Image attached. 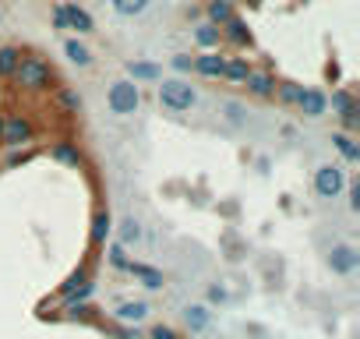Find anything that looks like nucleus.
<instances>
[{
	"instance_id": "nucleus-1",
	"label": "nucleus",
	"mask_w": 360,
	"mask_h": 339,
	"mask_svg": "<svg viewBox=\"0 0 360 339\" xmlns=\"http://www.w3.org/2000/svg\"><path fill=\"white\" fill-rule=\"evenodd\" d=\"M198 103V92L184 78H159V106L169 113H188Z\"/></svg>"
},
{
	"instance_id": "nucleus-2",
	"label": "nucleus",
	"mask_w": 360,
	"mask_h": 339,
	"mask_svg": "<svg viewBox=\"0 0 360 339\" xmlns=\"http://www.w3.org/2000/svg\"><path fill=\"white\" fill-rule=\"evenodd\" d=\"M106 106H110L113 117H131V113H138V106H141V89H138L134 82L120 78V82H113V85L106 89Z\"/></svg>"
},
{
	"instance_id": "nucleus-3",
	"label": "nucleus",
	"mask_w": 360,
	"mask_h": 339,
	"mask_svg": "<svg viewBox=\"0 0 360 339\" xmlns=\"http://www.w3.org/2000/svg\"><path fill=\"white\" fill-rule=\"evenodd\" d=\"M342 188H346V174H342L339 162H321L314 170V195L318 198H325V202L328 198H339Z\"/></svg>"
},
{
	"instance_id": "nucleus-4",
	"label": "nucleus",
	"mask_w": 360,
	"mask_h": 339,
	"mask_svg": "<svg viewBox=\"0 0 360 339\" xmlns=\"http://www.w3.org/2000/svg\"><path fill=\"white\" fill-rule=\"evenodd\" d=\"M15 78H18L25 89H50L53 71H50V64H43L39 57H22V64H18Z\"/></svg>"
},
{
	"instance_id": "nucleus-5",
	"label": "nucleus",
	"mask_w": 360,
	"mask_h": 339,
	"mask_svg": "<svg viewBox=\"0 0 360 339\" xmlns=\"http://www.w3.org/2000/svg\"><path fill=\"white\" fill-rule=\"evenodd\" d=\"M328 269H332L335 276H353V272L360 269V251H356L353 244H332V251H328Z\"/></svg>"
},
{
	"instance_id": "nucleus-6",
	"label": "nucleus",
	"mask_w": 360,
	"mask_h": 339,
	"mask_svg": "<svg viewBox=\"0 0 360 339\" xmlns=\"http://www.w3.org/2000/svg\"><path fill=\"white\" fill-rule=\"evenodd\" d=\"M32 141V124L29 117H4V131H0V145H11V148H22Z\"/></svg>"
},
{
	"instance_id": "nucleus-7",
	"label": "nucleus",
	"mask_w": 360,
	"mask_h": 339,
	"mask_svg": "<svg viewBox=\"0 0 360 339\" xmlns=\"http://www.w3.org/2000/svg\"><path fill=\"white\" fill-rule=\"evenodd\" d=\"M297 106H300V113L304 117H325L328 113V96L321 92V89H300V96H297Z\"/></svg>"
},
{
	"instance_id": "nucleus-8",
	"label": "nucleus",
	"mask_w": 360,
	"mask_h": 339,
	"mask_svg": "<svg viewBox=\"0 0 360 339\" xmlns=\"http://www.w3.org/2000/svg\"><path fill=\"white\" fill-rule=\"evenodd\" d=\"M60 8H64V22H68V29H75L78 36L96 32V22H92V15H89L82 4H60Z\"/></svg>"
},
{
	"instance_id": "nucleus-9",
	"label": "nucleus",
	"mask_w": 360,
	"mask_h": 339,
	"mask_svg": "<svg viewBox=\"0 0 360 339\" xmlns=\"http://www.w3.org/2000/svg\"><path fill=\"white\" fill-rule=\"evenodd\" d=\"M223 68H226V57L219 53H202L191 60V71H198L202 78H223Z\"/></svg>"
},
{
	"instance_id": "nucleus-10",
	"label": "nucleus",
	"mask_w": 360,
	"mask_h": 339,
	"mask_svg": "<svg viewBox=\"0 0 360 339\" xmlns=\"http://www.w3.org/2000/svg\"><path fill=\"white\" fill-rule=\"evenodd\" d=\"M244 85H248V92H251V96H258V99L276 96V78H272L269 71H251V75L244 78Z\"/></svg>"
},
{
	"instance_id": "nucleus-11",
	"label": "nucleus",
	"mask_w": 360,
	"mask_h": 339,
	"mask_svg": "<svg viewBox=\"0 0 360 339\" xmlns=\"http://www.w3.org/2000/svg\"><path fill=\"white\" fill-rule=\"evenodd\" d=\"M127 82H159L162 78V68L159 64H152V60H127Z\"/></svg>"
},
{
	"instance_id": "nucleus-12",
	"label": "nucleus",
	"mask_w": 360,
	"mask_h": 339,
	"mask_svg": "<svg viewBox=\"0 0 360 339\" xmlns=\"http://www.w3.org/2000/svg\"><path fill=\"white\" fill-rule=\"evenodd\" d=\"M148 311H152V307H148L145 300H124V304L113 311V318H117V321H127V325H138V321L148 318Z\"/></svg>"
},
{
	"instance_id": "nucleus-13",
	"label": "nucleus",
	"mask_w": 360,
	"mask_h": 339,
	"mask_svg": "<svg viewBox=\"0 0 360 339\" xmlns=\"http://www.w3.org/2000/svg\"><path fill=\"white\" fill-rule=\"evenodd\" d=\"M195 43H198L205 53H216V50H219V43H223V32H219L216 25L202 22V25H195Z\"/></svg>"
},
{
	"instance_id": "nucleus-14",
	"label": "nucleus",
	"mask_w": 360,
	"mask_h": 339,
	"mask_svg": "<svg viewBox=\"0 0 360 339\" xmlns=\"http://www.w3.org/2000/svg\"><path fill=\"white\" fill-rule=\"evenodd\" d=\"M184 321H188L191 332H205V328L212 325V311H209L205 304H188V307H184Z\"/></svg>"
},
{
	"instance_id": "nucleus-15",
	"label": "nucleus",
	"mask_w": 360,
	"mask_h": 339,
	"mask_svg": "<svg viewBox=\"0 0 360 339\" xmlns=\"http://www.w3.org/2000/svg\"><path fill=\"white\" fill-rule=\"evenodd\" d=\"M219 32H223V39H230L233 46H251V29H248V25L237 18V15H233V18H230V22H226Z\"/></svg>"
},
{
	"instance_id": "nucleus-16",
	"label": "nucleus",
	"mask_w": 360,
	"mask_h": 339,
	"mask_svg": "<svg viewBox=\"0 0 360 339\" xmlns=\"http://www.w3.org/2000/svg\"><path fill=\"white\" fill-rule=\"evenodd\" d=\"M127 272H134V276L141 279V286H148V290H162V283H166L159 269H152V265H141V262H134V258H131Z\"/></svg>"
},
{
	"instance_id": "nucleus-17",
	"label": "nucleus",
	"mask_w": 360,
	"mask_h": 339,
	"mask_svg": "<svg viewBox=\"0 0 360 339\" xmlns=\"http://www.w3.org/2000/svg\"><path fill=\"white\" fill-rule=\"evenodd\" d=\"M209 25H216V29H223L230 18H233V0H209Z\"/></svg>"
},
{
	"instance_id": "nucleus-18",
	"label": "nucleus",
	"mask_w": 360,
	"mask_h": 339,
	"mask_svg": "<svg viewBox=\"0 0 360 339\" xmlns=\"http://www.w3.org/2000/svg\"><path fill=\"white\" fill-rule=\"evenodd\" d=\"M64 57L78 68H89L92 64V50L82 43V39H64Z\"/></svg>"
},
{
	"instance_id": "nucleus-19",
	"label": "nucleus",
	"mask_w": 360,
	"mask_h": 339,
	"mask_svg": "<svg viewBox=\"0 0 360 339\" xmlns=\"http://www.w3.org/2000/svg\"><path fill=\"white\" fill-rule=\"evenodd\" d=\"M141 241V223L134 219V216H127L124 223H120V230H117V244L127 251V248H134Z\"/></svg>"
},
{
	"instance_id": "nucleus-20",
	"label": "nucleus",
	"mask_w": 360,
	"mask_h": 339,
	"mask_svg": "<svg viewBox=\"0 0 360 339\" xmlns=\"http://www.w3.org/2000/svg\"><path fill=\"white\" fill-rule=\"evenodd\" d=\"M110 4H113V11H117L120 18H138V15L148 11L152 0H110Z\"/></svg>"
},
{
	"instance_id": "nucleus-21",
	"label": "nucleus",
	"mask_w": 360,
	"mask_h": 339,
	"mask_svg": "<svg viewBox=\"0 0 360 339\" xmlns=\"http://www.w3.org/2000/svg\"><path fill=\"white\" fill-rule=\"evenodd\" d=\"M332 145L342 152V159H346V162H356V159H360V145L353 141V134L339 131V134H332Z\"/></svg>"
},
{
	"instance_id": "nucleus-22",
	"label": "nucleus",
	"mask_w": 360,
	"mask_h": 339,
	"mask_svg": "<svg viewBox=\"0 0 360 339\" xmlns=\"http://www.w3.org/2000/svg\"><path fill=\"white\" fill-rule=\"evenodd\" d=\"M251 75V68H248V60L244 57H230L226 60V68H223V78L226 82H237V85H244V78Z\"/></svg>"
},
{
	"instance_id": "nucleus-23",
	"label": "nucleus",
	"mask_w": 360,
	"mask_h": 339,
	"mask_svg": "<svg viewBox=\"0 0 360 339\" xmlns=\"http://www.w3.org/2000/svg\"><path fill=\"white\" fill-rule=\"evenodd\" d=\"M18 64H22V53H18L15 46H4V50H0V78H15Z\"/></svg>"
},
{
	"instance_id": "nucleus-24",
	"label": "nucleus",
	"mask_w": 360,
	"mask_h": 339,
	"mask_svg": "<svg viewBox=\"0 0 360 339\" xmlns=\"http://www.w3.org/2000/svg\"><path fill=\"white\" fill-rule=\"evenodd\" d=\"M110 234H113V219H110V212H96V216H92V241H96V244H106Z\"/></svg>"
},
{
	"instance_id": "nucleus-25",
	"label": "nucleus",
	"mask_w": 360,
	"mask_h": 339,
	"mask_svg": "<svg viewBox=\"0 0 360 339\" xmlns=\"http://www.w3.org/2000/svg\"><path fill=\"white\" fill-rule=\"evenodd\" d=\"M328 103H332V113H339V117H342L346 110H353V106H356V99H353V92H349V89H335Z\"/></svg>"
},
{
	"instance_id": "nucleus-26",
	"label": "nucleus",
	"mask_w": 360,
	"mask_h": 339,
	"mask_svg": "<svg viewBox=\"0 0 360 339\" xmlns=\"http://www.w3.org/2000/svg\"><path fill=\"white\" fill-rule=\"evenodd\" d=\"M53 159H57V162H68V166H78V162H82V152H78L71 141H60V145L53 148Z\"/></svg>"
},
{
	"instance_id": "nucleus-27",
	"label": "nucleus",
	"mask_w": 360,
	"mask_h": 339,
	"mask_svg": "<svg viewBox=\"0 0 360 339\" xmlns=\"http://www.w3.org/2000/svg\"><path fill=\"white\" fill-rule=\"evenodd\" d=\"M57 103H60V110H68V113H78V110H82V96H78L75 89H64V92L57 96Z\"/></svg>"
},
{
	"instance_id": "nucleus-28",
	"label": "nucleus",
	"mask_w": 360,
	"mask_h": 339,
	"mask_svg": "<svg viewBox=\"0 0 360 339\" xmlns=\"http://www.w3.org/2000/svg\"><path fill=\"white\" fill-rule=\"evenodd\" d=\"M110 265H113V269H120V272H127L131 258H127V251H124L120 244H110Z\"/></svg>"
},
{
	"instance_id": "nucleus-29",
	"label": "nucleus",
	"mask_w": 360,
	"mask_h": 339,
	"mask_svg": "<svg viewBox=\"0 0 360 339\" xmlns=\"http://www.w3.org/2000/svg\"><path fill=\"white\" fill-rule=\"evenodd\" d=\"M300 89H304V85H293V82H283V85H276V92H279V99H283V103H297Z\"/></svg>"
},
{
	"instance_id": "nucleus-30",
	"label": "nucleus",
	"mask_w": 360,
	"mask_h": 339,
	"mask_svg": "<svg viewBox=\"0 0 360 339\" xmlns=\"http://www.w3.org/2000/svg\"><path fill=\"white\" fill-rule=\"evenodd\" d=\"M223 110H226V120H230V124H244V113H248V110H244L240 103H226Z\"/></svg>"
},
{
	"instance_id": "nucleus-31",
	"label": "nucleus",
	"mask_w": 360,
	"mask_h": 339,
	"mask_svg": "<svg viewBox=\"0 0 360 339\" xmlns=\"http://www.w3.org/2000/svg\"><path fill=\"white\" fill-rule=\"evenodd\" d=\"M191 60H195V57H191V53H176V57H173V60H169V64H173V68H176V71H191Z\"/></svg>"
},
{
	"instance_id": "nucleus-32",
	"label": "nucleus",
	"mask_w": 360,
	"mask_h": 339,
	"mask_svg": "<svg viewBox=\"0 0 360 339\" xmlns=\"http://www.w3.org/2000/svg\"><path fill=\"white\" fill-rule=\"evenodd\" d=\"M356 113H360V110H356V106H353V110H346V113H342V127H346V134H349V131H353V127H356V124H360V117H356Z\"/></svg>"
},
{
	"instance_id": "nucleus-33",
	"label": "nucleus",
	"mask_w": 360,
	"mask_h": 339,
	"mask_svg": "<svg viewBox=\"0 0 360 339\" xmlns=\"http://www.w3.org/2000/svg\"><path fill=\"white\" fill-rule=\"evenodd\" d=\"M209 300H212V304H226V300H230L226 286H209Z\"/></svg>"
},
{
	"instance_id": "nucleus-34",
	"label": "nucleus",
	"mask_w": 360,
	"mask_h": 339,
	"mask_svg": "<svg viewBox=\"0 0 360 339\" xmlns=\"http://www.w3.org/2000/svg\"><path fill=\"white\" fill-rule=\"evenodd\" d=\"M152 339H176V332H173L169 325H155V328H152Z\"/></svg>"
},
{
	"instance_id": "nucleus-35",
	"label": "nucleus",
	"mask_w": 360,
	"mask_h": 339,
	"mask_svg": "<svg viewBox=\"0 0 360 339\" xmlns=\"http://www.w3.org/2000/svg\"><path fill=\"white\" fill-rule=\"evenodd\" d=\"M349 209L360 212V184H349Z\"/></svg>"
},
{
	"instance_id": "nucleus-36",
	"label": "nucleus",
	"mask_w": 360,
	"mask_h": 339,
	"mask_svg": "<svg viewBox=\"0 0 360 339\" xmlns=\"http://www.w3.org/2000/svg\"><path fill=\"white\" fill-rule=\"evenodd\" d=\"M53 25H57V29H68V22H64V8H60V4L53 8Z\"/></svg>"
},
{
	"instance_id": "nucleus-37",
	"label": "nucleus",
	"mask_w": 360,
	"mask_h": 339,
	"mask_svg": "<svg viewBox=\"0 0 360 339\" xmlns=\"http://www.w3.org/2000/svg\"><path fill=\"white\" fill-rule=\"evenodd\" d=\"M25 159H32V152H15V155H11V166H18V162H25Z\"/></svg>"
},
{
	"instance_id": "nucleus-38",
	"label": "nucleus",
	"mask_w": 360,
	"mask_h": 339,
	"mask_svg": "<svg viewBox=\"0 0 360 339\" xmlns=\"http://www.w3.org/2000/svg\"><path fill=\"white\" fill-rule=\"evenodd\" d=\"M244 4H262V0H244Z\"/></svg>"
},
{
	"instance_id": "nucleus-39",
	"label": "nucleus",
	"mask_w": 360,
	"mask_h": 339,
	"mask_svg": "<svg viewBox=\"0 0 360 339\" xmlns=\"http://www.w3.org/2000/svg\"><path fill=\"white\" fill-rule=\"evenodd\" d=\"M0 131H4V117H0Z\"/></svg>"
}]
</instances>
